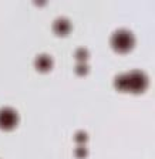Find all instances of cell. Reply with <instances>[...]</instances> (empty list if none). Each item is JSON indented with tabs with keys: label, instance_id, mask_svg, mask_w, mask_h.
<instances>
[{
	"label": "cell",
	"instance_id": "5",
	"mask_svg": "<svg viewBox=\"0 0 155 159\" xmlns=\"http://www.w3.org/2000/svg\"><path fill=\"white\" fill-rule=\"evenodd\" d=\"M34 66L39 71H49L53 67V58L49 54H39L34 60Z\"/></svg>",
	"mask_w": 155,
	"mask_h": 159
},
{
	"label": "cell",
	"instance_id": "10",
	"mask_svg": "<svg viewBox=\"0 0 155 159\" xmlns=\"http://www.w3.org/2000/svg\"><path fill=\"white\" fill-rule=\"evenodd\" d=\"M76 73L80 74V75H84V74L88 73V66L86 63H78L76 66Z\"/></svg>",
	"mask_w": 155,
	"mask_h": 159
},
{
	"label": "cell",
	"instance_id": "3",
	"mask_svg": "<svg viewBox=\"0 0 155 159\" xmlns=\"http://www.w3.org/2000/svg\"><path fill=\"white\" fill-rule=\"evenodd\" d=\"M19 122V115L13 108L3 107L0 108V128L2 129H13Z\"/></svg>",
	"mask_w": 155,
	"mask_h": 159
},
{
	"label": "cell",
	"instance_id": "8",
	"mask_svg": "<svg viewBox=\"0 0 155 159\" xmlns=\"http://www.w3.org/2000/svg\"><path fill=\"white\" fill-rule=\"evenodd\" d=\"M74 155H76L77 158L82 159V158H86V156L88 155V151H87V148H86V146L80 145V146H77V148L74 149Z\"/></svg>",
	"mask_w": 155,
	"mask_h": 159
},
{
	"label": "cell",
	"instance_id": "2",
	"mask_svg": "<svg viewBox=\"0 0 155 159\" xmlns=\"http://www.w3.org/2000/svg\"><path fill=\"white\" fill-rule=\"evenodd\" d=\"M127 91L129 93H142L148 87V75L141 70H132L125 74Z\"/></svg>",
	"mask_w": 155,
	"mask_h": 159
},
{
	"label": "cell",
	"instance_id": "6",
	"mask_svg": "<svg viewBox=\"0 0 155 159\" xmlns=\"http://www.w3.org/2000/svg\"><path fill=\"white\" fill-rule=\"evenodd\" d=\"M114 85L118 91H127V80H125V73L118 74L114 80Z\"/></svg>",
	"mask_w": 155,
	"mask_h": 159
},
{
	"label": "cell",
	"instance_id": "7",
	"mask_svg": "<svg viewBox=\"0 0 155 159\" xmlns=\"http://www.w3.org/2000/svg\"><path fill=\"white\" fill-rule=\"evenodd\" d=\"M74 57L78 60L80 63H84V61H86V60L90 57L88 50H87V48H82V47H81V48H77V50H76V54H74Z\"/></svg>",
	"mask_w": 155,
	"mask_h": 159
},
{
	"label": "cell",
	"instance_id": "1",
	"mask_svg": "<svg viewBox=\"0 0 155 159\" xmlns=\"http://www.w3.org/2000/svg\"><path fill=\"white\" fill-rule=\"evenodd\" d=\"M135 39L134 34L127 29H118L111 36V46L118 53H127L134 47Z\"/></svg>",
	"mask_w": 155,
	"mask_h": 159
},
{
	"label": "cell",
	"instance_id": "9",
	"mask_svg": "<svg viewBox=\"0 0 155 159\" xmlns=\"http://www.w3.org/2000/svg\"><path fill=\"white\" fill-rule=\"evenodd\" d=\"M74 139H76L78 143H84V142H87L88 135H87V132H84V131H77L76 135H74Z\"/></svg>",
	"mask_w": 155,
	"mask_h": 159
},
{
	"label": "cell",
	"instance_id": "4",
	"mask_svg": "<svg viewBox=\"0 0 155 159\" xmlns=\"http://www.w3.org/2000/svg\"><path fill=\"white\" fill-rule=\"evenodd\" d=\"M71 29V21L66 17H59L53 21V30L59 36H66Z\"/></svg>",
	"mask_w": 155,
	"mask_h": 159
}]
</instances>
